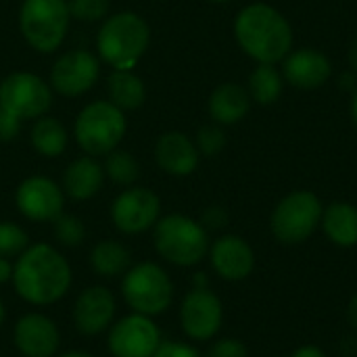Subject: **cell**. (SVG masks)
Wrapping results in <instances>:
<instances>
[{"label":"cell","mask_w":357,"mask_h":357,"mask_svg":"<svg viewBox=\"0 0 357 357\" xmlns=\"http://www.w3.org/2000/svg\"><path fill=\"white\" fill-rule=\"evenodd\" d=\"M153 238L157 253L165 261L180 268L197 266L209 253L207 230L201 226V222H195L182 213H172L157 220Z\"/></svg>","instance_id":"obj_4"},{"label":"cell","mask_w":357,"mask_h":357,"mask_svg":"<svg viewBox=\"0 0 357 357\" xmlns=\"http://www.w3.org/2000/svg\"><path fill=\"white\" fill-rule=\"evenodd\" d=\"M130 251L117 241H100L90 253V266L102 278H115L126 274L130 270Z\"/></svg>","instance_id":"obj_24"},{"label":"cell","mask_w":357,"mask_h":357,"mask_svg":"<svg viewBox=\"0 0 357 357\" xmlns=\"http://www.w3.org/2000/svg\"><path fill=\"white\" fill-rule=\"evenodd\" d=\"M21 130V119L10 115L2 105H0V142L13 140Z\"/></svg>","instance_id":"obj_34"},{"label":"cell","mask_w":357,"mask_h":357,"mask_svg":"<svg viewBox=\"0 0 357 357\" xmlns=\"http://www.w3.org/2000/svg\"><path fill=\"white\" fill-rule=\"evenodd\" d=\"M161 213L159 197L142 186L123 190L111 205V220L123 234H142L151 230Z\"/></svg>","instance_id":"obj_11"},{"label":"cell","mask_w":357,"mask_h":357,"mask_svg":"<svg viewBox=\"0 0 357 357\" xmlns=\"http://www.w3.org/2000/svg\"><path fill=\"white\" fill-rule=\"evenodd\" d=\"M224 320V307L215 293L209 289H192L180 305V324L188 339L209 341L213 339Z\"/></svg>","instance_id":"obj_12"},{"label":"cell","mask_w":357,"mask_h":357,"mask_svg":"<svg viewBox=\"0 0 357 357\" xmlns=\"http://www.w3.org/2000/svg\"><path fill=\"white\" fill-rule=\"evenodd\" d=\"M52 224H54V236L63 247H77L86 238L84 222L79 218H75V215L61 213Z\"/></svg>","instance_id":"obj_29"},{"label":"cell","mask_w":357,"mask_h":357,"mask_svg":"<svg viewBox=\"0 0 357 357\" xmlns=\"http://www.w3.org/2000/svg\"><path fill=\"white\" fill-rule=\"evenodd\" d=\"M322 203L314 192L299 190L284 197L272 213V232L284 245L307 241L322 222Z\"/></svg>","instance_id":"obj_8"},{"label":"cell","mask_w":357,"mask_h":357,"mask_svg":"<svg viewBox=\"0 0 357 357\" xmlns=\"http://www.w3.org/2000/svg\"><path fill=\"white\" fill-rule=\"evenodd\" d=\"M69 15L79 21H98L109 13V0H69Z\"/></svg>","instance_id":"obj_30"},{"label":"cell","mask_w":357,"mask_h":357,"mask_svg":"<svg viewBox=\"0 0 357 357\" xmlns=\"http://www.w3.org/2000/svg\"><path fill=\"white\" fill-rule=\"evenodd\" d=\"M13 280V264L8 259H0V284Z\"/></svg>","instance_id":"obj_37"},{"label":"cell","mask_w":357,"mask_h":357,"mask_svg":"<svg viewBox=\"0 0 357 357\" xmlns=\"http://www.w3.org/2000/svg\"><path fill=\"white\" fill-rule=\"evenodd\" d=\"M151 42V29L146 21L136 13H117L100 25L96 48L109 65L115 69H132L144 54Z\"/></svg>","instance_id":"obj_3"},{"label":"cell","mask_w":357,"mask_h":357,"mask_svg":"<svg viewBox=\"0 0 357 357\" xmlns=\"http://www.w3.org/2000/svg\"><path fill=\"white\" fill-rule=\"evenodd\" d=\"M126 134V117L111 100L86 105L75 119V140L90 157L109 155Z\"/></svg>","instance_id":"obj_6"},{"label":"cell","mask_w":357,"mask_h":357,"mask_svg":"<svg viewBox=\"0 0 357 357\" xmlns=\"http://www.w3.org/2000/svg\"><path fill=\"white\" fill-rule=\"evenodd\" d=\"M105 174L119 186H132L140 178V165L128 151L115 149L107 155Z\"/></svg>","instance_id":"obj_27"},{"label":"cell","mask_w":357,"mask_h":357,"mask_svg":"<svg viewBox=\"0 0 357 357\" xmlns=\"http://www.w3.org/2000/svg\"><path fill=\"white\" fill-rule=\"evenodd\" d=\"M69 6L65 0H25L19 15L21 33L40 52L56 50L69 29Z\"/></svg>","instance_id":"obj_7"},{"label":"cell","mask_w":357,"mask_h":357,"mask_svg":"<svg viewBox=\"0 0 357 357\" xmlns=\"http://www.w3.org/2000/svg\"><path fill=\"white\" fill-rule=\"evenodd\" d=\"M157 165L172 176H188L199 165V151L182 132H167L155 144Z\"/></svg>","instance_id":"obj_19"},{"label":"cell","mask_w":357,"mask_h":357,"mask_svg":"<svg viewBox=\"0 0 357 357\" xmlns=\"http://www.w3.org/2000/svg\"><path fill=\"white\" fill-rule=\"evenodd\" d=\"M31 144L44 157H59L67 146V130L54 117H38L31 128Z\"/></svg>","instance_id":"obj_25"},{"label":"cell","mask_w":357,"mask_h":357,"mask_svg":"<svg viewBox=\"0 0 357 357\" xmlns=\"http://www.w3.org/2000/svg\"><path fill=\"white\" fill-rule=\"evenodd\" d=\"M209 259L218 276L230 282L245 280L255 268V255L247 241L234 234L218 238L209 247Z\"/></svg>","instance_id":"obj_17"},{"label":"cell","mask_w":357,"mask_h":357,"mask_svg":"<svg viewBox=\"0 0 357 357\" xmlns=\"http://www.w3.org/2000/svg\"><path fill=\"white\" fill-rule=\"evenodd\" d=\"M13 341L23 357H54L61 345V333L48 316L25 314L15 324Z\"/></svg>","instance_id":"obj_16"},{"label":"cell","mask_w":357,"mask_h":357,"mask_svg":"<svg viewBox=\"0 0 357 357\" xmlns=\"http://www.w3.org/2000/svg\"><path fill=\"white\" fill-rule=\"evenodd\" d=\"M4 318H6V310H4V305H2V301H0V326L4 324Z\"/></svg>","instance_id":"obj_42"},{"label":"cell","mask_w":357,"mask_h":357,"mask_svg":"<svg viewBox=\"0 0 357 357\" xmlns=\"http://www.w3.org/2000/svg\"><path fill=\"white\" fill-rule=\"evenodd\" d=\"M161 343L157 324L142 314H130L111 324L107 339L113 357H153Z\"/></svg>","instance_id":"obj_10"},{"label":"cell","mask_w":357,"mask_h":357,"mask_svg":"<svg viewBox=\"0 0 357 357\" xmlns=\"http://www.w3.org/2000/svg\"><path fill=\"white\" fill-rule=\"evenodd\" d=\"M197 151L211 157V155H218L224 146H226V134L222 128L218 126H203L199 132H197Z\"/></svg>","instance_id":"obj_31"},{"label":"cell","mask_w":357,"mask_h":357,"mask_svg":"<svg viewBox=\"0 0 357 357\" xmlns=\"http://www.w3.org/2000/svg\"><path fill=\"white\" fill-rule=\"evenodd\" d=\"M121 295L134 314L142 316H159L163 314L174 299V284L169 274L153 264L142 261L130 268L121 280Z\"/></svg>","instance_id":"obj_5"},{"label":"cell","mask_w":357,"mask_h":357,"mask_svg":"<svg viewBox=\"0 0 357 357\" xmlns=\"http://www.w3.org/2000/svg\"><path fill=\"white\" fill-rule=\"evenodd\" d=\"M59 357H94L92 354H86V351H67V354H63V356Z\"/></svg>","instance_id":"obj_40"},{"label":"cell","mask_w":357,"mask_h":357,"mask_svg":"<svg viewBox=\"0 0 357 357\" xmlns=\"http://www.w3.org/2000/svg\"><path fill=\"white\" fill-rule=\"evenodd\" d=\"M234 33L241 48L259 63L274 65L284 59L293 46L289 21L270 4H251L234 21Z\"/></svg>","instance_id":"obj_2"},{"label":"cell","mask_w":357,"mask_h":357,"mask_svg":"<svg viewBox=\"0 0 357 357\" xmlns=\"http://www.w3.org/2000/svg\"><path fill=\"white\" fill-rule=\"evenodd\" d=\"M117 303L107 287H88L73 303V324L79 335L96 337L111 328L115 320Z\"/></svg>","instance_id":"obj_15"},{"label":"cell","mask_w":357,"mask_h":357,"mask_svg":"<svg viewBox=\"0 0 357 357\" xmlns=\"http://www.w3.org/2000/svg\"><path fill=\"white\" fill-rule=\"evenodd\" d=\"M15 203L31 222H54L63 213L65 192L50 178L31 176L19 184Z\"/></svg>","instance_id":"obj_13"},{"label":"cell","mask_w":357,"mask_h":357,"mask_svg":"<svg viewBox=\"0 0 357 357\" xmlns=\"http://www.w3.org/2000/svg\"><path fill=\"white\" fill-rule=\"evenodd\" d=\"M291 357H326V354L320 347H316V345H303Z\"/></svg>","instance_id":"obj_36"},{"label":"cell","mask_w":357,"mask_h":357,"mask_svg":"<svg viewBox=\"0 0 357 357\" xmlns=\"http://www.w3.org/2000/svg\"><path fill=\"white\" fill-rule=\"evenodd\" d=\"M71 268L67 259L50 245L27 247L13 266V287L17 295L31 305H52L63 299L71 287Z\"/></svg>","instance_id":"obj_1"},{"label":"cell","mask_w":357,"mask_h":357,"mask_svg":"<svg viewBox=\"0 0 357 357\" xmlns=\"http://www.w3.org/2000/svg\"><path fill=\"white\" fill-rule=\"evenodd\" d=\"M249 92L259 105L274 102L282 92V77L270 63H259V67L249 77Z\"/></svg>","instance_id":"obj_26"},{"label":"cell","mask_w":357,"mask_h":357,"mask_svg":"<svg viewBox=\"0 0 357 357\" xmlns=\"http://www.w3.org/2000/svg\"><path fill=\"white\" fill-rule=\"evenodd\" d=\"M347 316H349V322L351 326L357 331V295L349 301V307H347Z\"/></svg>","instance_id":"obj_38"},{"label":"cell","mask_w":357,"mask_h":357,"mask_svg":"<svg viewBox=\"0 0 357 357\" xmlns=\"http://www.w3.org/2000/svg\"><path fill=\"white\" fill-rule=\"evenodd\" d=\"M331 75V61L326 54L314 48H301L287 56L284 61V77L289 84L301 90L320 88Z\"/></svg>","instance_id":"obj_18"},{"label":"cell","mask_w":357,"mask_h":357,"mask_svg":"<svg viewBox=\"0 0 357 357\" xmlns=\"http://www.w3.org/2000/svg\"><path fill=\"white\" fill-rule=\"evenodd\" d=\"M153 357H201L199 351L186 343H176V341H165L159 345Z\"/></svg>","instance_id":"obj_33"},{"label":"cell","mask_w":357,"mask_h":357,"mask_svg":"<svg viewBox=\"0 0 357 357\" xmlns=\"http://www.w3.org/2000/svg\"><path fill=\"white\" fill-rule=\"evenodd\" d=\"M27 247L29 236L21 226L13 222H0V259L19 257Z\"/></svg>","instance_id":"obj_28"},{"label":"cell","mask_w":357,"mask_h":357,"mask_svg":"<svg viewBox=\"0 0 357 357\" xmlns=\"http://www.w3.org/2000/svg\"><path fill=\"white\" fill-rule=\"evenodd\" d=\"M98 59L88 50H71L56 59L50 71L52 88L63 96H79L98 79Z\"/></svg>","instance_id":"obj_14"},{"label":"cell","mask_w":357,"mask_h":357,"mask_svg":"<svg viewBox=\"0 0 357 357\" xmlns=\"http://www.w3.org/2000/svg\"><path fill=\"white\" fill-rule=\"evenodd\" d=\"M105 182V167L94 157H79L75 159L63 174V192L73 201H88L92 199Z\"/></svg>","instance_id":"obj_20"},{"label":"cell","mask_w":357,"mask_h":357,"mask_svg":"<svg viewBox=\"0 0 357 357\" xmlns=\"http://www.w3.org/2000/svg\"><path fill=\"white\" fill-rule=\"evenodd\" d=\"M0 105L10 115L23 121V119L42 117L52 105V94L42 77L29 71H17L2 79Z\"/></svg>","instance_id":"obj_9"},{"label":"cell","mask_w":357,"mask_h":357,"mask_svg":"<svg viewBox=\"0 0 357 357\" xmlns=\"http://www.w3.org/2000/svg\"><path fill=\"white\" fill-rule=\"evenodd\" d=\"M351 117H354V123L357 126V90L356 96H354V102H351Z\"/></svg>","instance_id":"obj_41"},{"label":"cell","mask_w":357,"mask_h":357,"mask_svg":"<svg viewBox=\"0 0 357 357\" xmlns=\"http://www.w3.org/2000/svg\"><path fill=\"white\" fill-rule=\"evenodd\" d=\"M249 107L251 98L247 90L238 84H222L213 90L209 98V115L222 126L241 121L249 113Z\"/></svg>","instance_id":"obj_21"},{"label":"cell","mask_w":357,"mask_h":357,"mask_svg":"<svg viewBox=\"0 0 357 357\" xmlns=\"http://www.w3.org/2000/svg\"><path fill=\"white\" fill-rule=\"evenodd\" d=\"M322 228L326 236L339 247L357 245V207L349 203H333L322 213Z\"/></svg>","instance_id":"obj_22"},{"label":"cell","mask_w":357,"mask_h":357,"mask_svg":"<svg viewBox=\"0 0 357 357\" xmlns=\"http://www.w3.org/2000/svg\"><path fill=\"white\" fill-rule=\"evenodd\" d=\"M226 224H228V215L222 207H209L201 218V226L205 230H220Z\"/></svg>","instance_id":"obj_35"},{"label":"cell","mask_w":357,"mask_h":357,"mask_svg":"<svg viewBox=\"0 0 357 357\" xmlns=\"http://www.w3.org/2000/svg\"><path fill=\"white\" fill-rule=\"evenodd\" d=\"M107 90H109V100L121 111L138 109L146 98V88L142 79L130 69H115L107 79Z\"/></svg>","instance_id":"obj_23"},{"label":"cell","mask_w":357,"mask_h":357,"mask_svg":"<svg viewBox=\"0 0 357 357\" xmlns=\"http://www.w3.org/2000/svg\"><path fill=\"white\" fill-rule=\"evenodd\" d=\"M349 63H351L354 71L357 73V38L351 42V48H349Z\"/></svg>","instance_id":"obj_39"},{"label":"cell","mask_w":357,"mask_h":357,"mask_svg":"<svg viewBox=\"0 0 357 357\" xmlns=\"http://www.w3.org/2000/svg\"><path fill=\"white\" fill-rule=\"evenodd\" d=\"M209 2H228V0H209Z\"/></svg>","instance_id":"obj_43"},{"label":"cell","mask_w":357,"mask_h":357,"mask_svg":"<svg viewBox=\"0 0 357 357\" xmlns=\"http://www.w3.org/2000/svg\"><path fill=\"white\" fill-rule=\"evenodd\" d=\"M249 351L243 341L238 339H222L211 345L207 357H247Z\"/></svg>","instance_id":"obj_32"}]
</instances>
